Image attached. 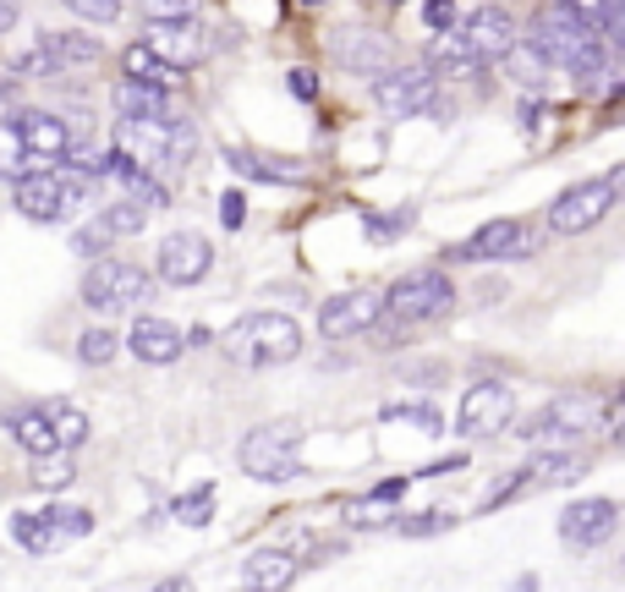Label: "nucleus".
Returning <instances> with one entry per match:
<instances>
[{
  "mask_svg": "<svg viewBox=\"0 0 625 592\" xmlns=\"http://www.w3.org/2000/svg\"><path fill=\"white\" fill-rule=\"evenodd\" d=\"M88 198H94V181L83 170H66V165L17 176V187H11L17 214L33 220V225H66L77 209H88Z\"/></svg>",
  "mask_w": 625,
  "mask_h": 592,
  "instance_id": "nucleus-1",
  "label": "nucleus"
},
{
  "mask_svg": "<svg viewBox=\"0 0 625 592\" xmlns=\"http://www.w3.org/2000/svg\"><path fill=\"white\" fill-rule=\"evenodd\" d=\"M303 351V324L292 313H247L225 335V357L236 368H280Z\"/></svg>",
  "mask_w": 625,
  "mask_h": 592,
  "instance_id": "nucleus-2",
  "label": "nucleus"
},
{
  "mask_svg": "<svg viewBox=\"0 0 625 592\" xmlns=\"http://www.w3.org/2000/svg\"><path fill=\"white\" fill-rule=\"evenodd\" d=\"M451 302H456V286H451L445 269H412V275H401L390 292L379 296V318L390 329H417V324L445 318Z\"/></svg>",
  "mask_w": 625,
  "mask_h": 592,
  "instance_id": "nucleus-3",
  "label": "nucleus"
},
{
  "mask_svg": "<svg viewBox=\"0 0 625 592\" xmlns=\"http://www.w3.org/2000/svg\"><path fill=\"white\" fill-rule=\"evenodd\" d=\"M297 450H303V429L297 423H258V429H247L236 461H242V472L253 483H292V477H303V455Z\"/></svg>",
  "mask_w": 625,
  "mask_h": 592,
  "instance_id": "nucleus-4",
  "label": "nucleus"
},
{
  "mask_svg": "<svg viewBox=\"0 0 625 592\" xmlns=\"http://www.w3.org/2000/svg\"><path fill=\"white\" fill-rule=\"evenodd\" d=\"M615 423V401H593V395H582V390H571V395H554L549 406H538L516 434L527 444L538 440H582L587 429H610Z\"/></svg>",
  "mask_w": 625,
  "mask_h": 592,
  "instance_id": "nucleus-5",
  "label": "nucleus"
},
{
  "mask_svg": "<svg viewBox=\"0 0 625 592\" xmlns=\"http://www.w3.org/2000/svg\"><path fill=\"white\" fill-rule=\"evenodd\" d=\"M621 187H625V165H615L610 176L582 181V187H565V192L549 203V231H554V236H582V231L604 225L610 209H615V198H621Z\"/></svg>",
  "mask_w": 625,
  "mask_h": 592,
  "instance_id": "nucleus-6",
  "label": "nucleus"
},
{
  "mask_svg": "<svg viewBox=\"0 0 625 592\" xmlns=\"http://www.w3.org/2000/svg\"><path fill=\"white\" fill-rule=\"evenodd\" d=\"M155 296V275L138 269V264H121V258H99L88 264L83 275V302L105 318V313H127V307H144Z\"/></svg>",
  "mask_w": 625,
  "mask_h": 592,
  "instance_id": "nucleus-7",
  "label": "nucleus"
},
{
  "mask_svg": "<svg viewBox=\"0 0 625 592\" xmlns=\"http://www.w3.org/2000/svg\"><path fill=\"white\" fill-rule=\"evenodd\" d=\"M532 253H538V242H532V225L527 220H488V225L472 231L467 242L445 247L451 264H521Z\"/></svg>",
  "mask_w": 625,
  "mask_h": 592,
  "instance_id": "nucleus-8",
  "label": "nucleus"
},
{
  "mask_svg": "<svg viewBox=\"0 0 625 592\" xmlns=\"http://www.w3.org/2000/svg\"><path fill=\"white\" fill-rule=\"evenodd\" d=\"M373 105L395 121H412V116L439 105V77L428 66H384L373 77Z\"/></svg>",
  "mask_w": 625,
  "mask_h": 592,
  "instance_id": "nucleus-9",
  "label": "nucleus"
},
{
  "mask_svg": "<svg viewBox=\"0 0 625 592\" xmlns=\"http://www.w3.org/2000/svg\"><path fill=\"white\" fill-rule=\"evenodd\" d=\"M6 133L28 154V165H66L72 154V127L55 110H6Z\"/></svg>",
  "mask_w": 625,
  "mask_h": 592,
  "instance_id": "nucleus-10",
  "label": "nucleus"
},
{
  "mask_svg": "<svg viewBox=\"0 0 625 592\" xmlns=\"http://www.w3.org/2000/svg\"><path fill=\"white\" fill-rule=\"evenodd\" d=\"M510 417H516V395H510V384L477 379V384H467V395H462L456 429H462L467 440H494V434L510 429Z\"/></svg>",
  "mask_w": 625,
  "mask_h": 592,
  "instance_id": "nucleus-11",
  "label": "nucleus"
},
{
  "mask_svg": "<svg viewBox=\"0 0 625 592\" xmlns=\"http://www.w3.org/2000/svg\"><path fill=\"white\" fill-rule=\"evenodd\" d=\"M456 39L472 50V61L483 66V61H505V50L521 39L516 33V17L505 11V6H477V11H467L462 22H456Z\"/></svg>",
  "mask_w": 625,
  "mask_h": 592,
  "instance_id": "nucleus-12",
  "label": "nucleus"
},
{
  "mask_svg": "<svg viewBox=\"0 0 625 592\" xmlns=\"http://www.w3.org/2000/svg\"><path fill=\"white\" fill-rule=\"evenodd\" d=\"M155 61H165L170 72H181V66H198L203 55H209V33H203V22H192V17H181V22H149V33L138 39Z\"/></svg>",
  "mask_w": 625,
  "mask_h": 592,
  "instance_id": "nucleus-13",
  "label": "nucleus"
},
{
  "mask_svg": "<svg viewBox=\"0 0 625 592\" xmlns=\"http://www.w3.org/2000/svg\"><path fill=\"white\" fill-rule=\"evenodd\" d=\"M209 264H214V247L203 231H170L159 242V281H170V286H198L209 275Z\"/></svg>",
  "mask_w": 625,
  "mask_h": 592,
  "instance_id": "nucleus-14",
  "label": "nucleus"
},
{
  "mask_svg": "<svg viewBox=\"0 0 625 592\" xmlns=\"http://www.w3.org/2000/svg\"><path fill=\"white\" fill-rule=\"evenodd\" d=\"M615 527H621V505L615 499H576V505L560 510V538L571 549H598V543L615 538Z\"/></svg>",
  "mask_w": 625,
  "mask_h": 592,
  "instance_id": "nucleus-15",
  "label": "nucleus"
},
{
  "mask_svg": "<svg viewBox=\"0 0 625 592\" xmlns=\"http://www.w3.org/2000/svg\"><path fill=\"white\" fill-rule=\"evenodd\" d=\"M379 324V296L373 292H346V296H329L318 307V335L329 340H346V335H362Z\"/></svg>",
  "mask_w": 625,
  "mask_h": 592,
  "instance_id": "nucleus-16",
  "label": "nucleus"
},
{
  "mask_svg": "<svg viewBox=\"0 0 625 592\" xmlns=\"http://www.w3.org/2000/svg\"><path fill=\"white\" fill-rule=\"evenodd\" d=\"M127 351H133L138 362H149V368H165V362H176V357L187 351V329H176L170 318L138 313V324H133V335H127Z\"/></svg>",
  "mask_w": 625,
  "mask_h": 592,
  "instance_id": "nucleus-17",
  "label": "nucleus"
},
{
  "mask_svg": "<svg viewBox=\"0 0 625 592\" xmlns=\"http://www.w3.org/2000/svg\"><path fill=\"white\" fill-rule=\"evenodd\" d=\"M582 472H587V455H576V450H538L527 466H516V477H521V494H527V488L576 483Z\"/></svg>",
  "mask_w": 625,
  "mask_h": 592,
  "instance_id": "nucleus-18",
  "label": "nucleus"
},
{
  "mask_svg": "<svg viewBox=\"0 0 625 592\" xmlns=\"http://www.w3.org/2000/svg\"><path fill=\"white\" fill-rule=\"evenodd\" d=\"M297 554L292 549H258L253 560H247V571H242V592H286L297 582Z\"/></svg>",
  "mask_w": 625,
  "mask_h": 592,
  "instance_id": "nucleus-19",
  "label": "nucleus"
},
{
  "mask_svg": "<svg viewBox=\"0 0 625 592\" xmlns=\"http://www.w3.org/2000/svg\"><path fill=\"white\" fill-rule=\"evenodd\" d=\"M225 165L247 181H280V187H303L308 181V165L297 159H269V154H253V148H225Z\"/></svg>",
  "mask_w": 625,
  "mask_h": 592,
  "instance_id": "nucleus-20",
  "label": "nucleus"
},
{
  "mask_svg": "<svg viewBox=\"0 0 625 592\" xmlns=\"http://www.w3.org/2000/svg\"><path fill=\"white\" fill-rule=\"evenodd\" d=\"M39 44H44V55H50L55 77H61V72H72V66H94V61L105 55V44H99L94 33H39Z\"/></svg>",
  "mask_w": 625,
  "mask_h": 592,
  "instance_id": "nucleus-21",
  "label": "nucleus"
},
{
  "mask_svg": "<svg viewBox=\"0 0 625 592\" xmlns=\"http://www.w3.org/2000/svg\"><path fill=\"white\" fill-rule=\"evenodd\" d=\"M116 110H121V121H159V116H170V88L121 77L116 83Z\"/></svg>",
  "mask_w": 625,
  "mask_h": 592,
  "instance_id": "nucleus-22",
  "label": "nucleus"
},
{
  "mask_svg": "<svg viewBox=\"0 0 625 592\" xmlns=\"http://www.w3.org/2000/svg\"><path fill=\"white\" fill-rule=\"evenodd\" d=\"M39 412H44L61 455H72L77 444H88V412L83 406H72V401H39Z\"/></svg>",
  "mask_w": 625,
  "mask_h": 592,
  "instance_id": "nucleus-23",
  "label": "nucleus"
},
{
  "mask_svg": "<svg viewBox=\"0 0 625 592\" xmlns=\"http://www.w3.org/2000/svg\"><path fill=\"white\" fill-rule=\"evenodd\" d=\"M6 429H11V440L22 444L28 455H61V450H55V434H50V423H44V412H39V406L6 412Z\"/></svg>",
  "mask_w": 625,
  "mask_h": 592,
  "instance_id": "nucleus-24",
  "label": "nucleus"
},
{
  "mask_svg": "<svg viewBox=\"0 0 625 592\" xmlns=\"http://www.w3.org/2000/svg\"><path fill=\"white\" fill-rule=\"evenodd\" d=\"M335 55H340V66H351V72H368V77H379V72L390 66V44H379V39H362V33H340Z\"/></svg>",
  "mask_w": 625,
  "mask_h": 592,
  "instance_id": "nucleus-25",
  "label": "nucleus"
},
{
  "mask_svg": "<svg viewBox=\"0 0 625 592\" xmlns=\"http://www.w3.org/2000/svg\"><path fill=\"white\" fill-rule=\"evenodd\" d=\"M428 72L434 77H467L477 72V61H472V50L456 39V28L451 33H434V44H428Z\"/></svg>",
  "mask_w": 625,
  "mask_h": 592,
  "instance_id": "nucleus-26",
  "label": "nucleus"
},
{
  "mask_svg": "<svg viewBox=\"0 0 625 592\" xmlns=\"http://www.w3.org/2000/svg\"><path fill=\"white\" fill-rule=\"evenodd\" d=\"M39 521H44V532L55 543H77V538L94 532V510H83V505H44Z\"/></svg>",
  "mask_w": 625,
  "mask_h": 592,
  "instance_id": "nucleus-27",
  "label": "nucleus"
},
{
  "mask_svg": "<svg viewBox=\"0 0 625 592\" xmlns=\"http://www.w3.org/2000/svg\"><path fill=\"white\" fill-rule=\"evenodd\" d=\"M110 242H121V236H138L144 225H149V209L144 203H133V198H121V203H110V209H99V220H94Z\"/></svg>",
  "mask_w": 625,
  "mask_h": 592,
  "instance_id": "nucleus-28",
  "label": "nucleus"
},
{
  "mask_svg": "<svg viewBox=\"0 0 625 592\" xmlns=\"http://www.w3.org/2000/svg\"><path fill=\"white\" fill-rule=\"evenodd\" d=\"M565 72H571L582 88H593L598 77H610V44H604V39H593V44L571 50V55H565Z\"/></svg>",
  "mask_w": 625,
  "mask_h": 592,
  "instance_id": "nucleus-29",
  "label": "nucleus"
},
{
  "mask_svg": "<svg viewBox=\"0 0 625 592\" xmlns=\"http://www.w3.org/2000/svg\"><path fill=\"white\" fill-rule=\"evenodd\" d=\"M116 351H121V335H116V329H105V324H88V329L77 335V362H88V368L116 362Z\"/></svg>",
  "mask_w": 625,
  "mask_h": 592,
  "instance_id": "nucleus-30",
  "label": "nucleus"
},
{
  "mask_svg": "<svg viewBox=\"0 0 625 592\" xmlns=\"http://www.w3.org/2000/svg\"><path fill=\"white\" fill-rule=\"evenodd\" d=\"M384 423H406L417 434H445V417L428 401H395V406H384Z\"/></svg>",
  "mask_w": 625,
  "mask_h": 592,
  "instance_id": "nucleus-31",
  "label": "nucleus"
},
{
  "mask_svg": "<svg viewBox=\"0 0 625 592\" xmlns=\"http://www.w3.org/2000/svg\"><path fill=\"white\" fill-rule=\"evenodd\" d=\"M11 543H22L28 554H55V549H61V543L44 532L39 510H11Z\"/></svg>",
  "mask_w": 625,
  "mask_h": 592,
  "instance_id": "nucleus-32",
  "label": "nucleus"
},
{
  "mask_svg": "<svg viewBox=\"0 0 625 592\" xmlns=\"http://www.w3.org/2000/svg\"><path fill=\"white\" fill-rule=\"evenodd\" d=\"M72 477H77L72 455H33V472H28V483H33V488L61 494V488H72Z\"/></svg>",
  "mask_w": 625,
  "mask_h": 592,
  "instance_id": "nucleus-33",
  "label": "nucleus"
},
{
  "mask_svg": "<svg viewBox=\"0 0 625 592\" xmlns=\"http://www.w3.org/2000/svg\"><path fill=\"white\" fill-rule=\"evenodd\" d=\"M170 516H176L181 527H209V521H214V483H198L192 494H181V499L170 505Z\"/></svg>",
  "mask_w": 625,
  "mask_h": 592,
  "instance_id": "nucleus-34",
  "label": "nucleus"
},
{
  "mask_svg": "<svg viewBox=\"0 0 625 592\" xmlns=\"http://www.w3.org/2000/svg\"><path fill=\"white\" fill-rule=\"evenodd\" d=\"M121 66H127V77H133V83H155V88H170V83H176V72H170L165 61H155L144 44H127Z\"/></svg>",
  "mask_w": 625,
  "mask_h": 592,
  "instance_id": "nucleus-35",
  "label": "nucleus"
},
{
  "mask_svg": "<svg viewBox=\"0 0 625 592\" xmlns=\"http://www.w3.org/2000/svg\"><path fill=\"white\" fill-rule=\"evenodd\" d=\"M390 527H395L401 538H439V532L456 527V510H417V516H395Z\"/></svg>",
  "mask_w": 625,
  "mask_h": 592,
  "instance_id": "nucleus-36",
  "label": "nucleus"
},
{
  "mask_svg": "<svg viewBox=\"0 0 625 592\" xmlns=\"http://www.w3.org/2000/svg\"><path fill=\"white\" fill-rule=\"evenodd\" d=\"M505 66H510V72H516V83H527V88L549 77V61H543V55H538L527 39H516V44L505 50Z\"/></svg>",
  "mask_w": 625,
  "mask_h": 592,
  "instance_id": "nucleus-37",
  "label": "nucleus"
},
{
  "mask_svg": "<svg viewBox=\"0 0 625 592\" xmlns=\"http://www.w3.org/2000/svg\"><path fill=\"white\" fill-rule=\"evenodd\" d=\"M412 220H417L412 209H390V214H368L362 225H368V236H373V242H390V236L412 231Z\"/></svg>",
  "mask_w": 625,
  "mask_h": 592,
  "instance_id": "nucleus-38",
  "label": "nucleus"
},
{
  "mask_svg": "<svg viewBox=\"0 0 625 592\" xmlns=\"http://www.w3.org/2000/svg\"><path fill=\"white\" fill-rule=\"evenodd\" d=\"M66 11H77L83 22H116L121 17V0H61Z\"/></svg>",
  "mask_w": 625,
  "mask_h": 592,
  "instance_id": "nucleus-39",
  "label": "nucleus"
},
{
  "mask_svg": "<svg viewBox=\"0 0 625 592\" xmlns=\"http://www.w3.org/2000/svg\"><path fill=\"white\" fill-rule=\"evenodd\" d=\"M423 22H428L434 33H451V28L462 22V11H456V0H423Z\"/></svg>",
  "mask_w": 625,
  "mask_h": 592,
  "instance_id": "nucleus-40",
  "label": "nucleus"
},
{
  "mask_svg": "<svg viewBox=\"0 0 625 592\" xmlns=\"http://www.w3.org/2000/svg\"><path fill=\"white\" fill-rule=\"evenodd\" d=\"M0 176H28V154L6 133V121H0Z\"/></svg>",
  "mask_w": 625,
  "mask_h": 592,
  "instance_id": "nucleus-41",
  "label": "nucleus"
},
{
  "mask_svg": "<svg viewBox=\"0 0 625 592\" xmlns=\"http://www.w3.org/2000/svg\"><path fill=\"white\" fill-rule=\"evenodd\" d=\"M144 17L149 22H181V17H192V0H144Z\"/></svg>",
  "mask_w": 625,
  "mask_h": 592,
  "instance_id": "nucleus-42",
  "label": "nucleus"
},
{
  "mask_svg": "<svg viewBox=\"0 0 625 592\" xmlns=\"http://www.w3.org/2000/svg\"><path fill=\"white\" fill-rule=\"evenodd\" d=\"M72 253H83V258H99V253H110V236H105L99 225H83V231L72 236Z\"/></svg>",
  "mask_w": 625,
  "mask_h": 592,
  "instance_id": "nucleus-43",
  "label": "nucleus"
},
{
  "mask_svg": "<svg viewBox=\"0 0 625 592\" xmlns=\"http://www.w3.org/2000/svg\"><path fill=\"white\" fill-rule=\"evenodd\" d=\"M220 225H225V231H242V225H247V198H242V192H225V198H220Z\"/></svg>",
  "mask_w": 625,
  "mask_h": 592,
  "instance_id": "nucleus-44",
  "label": "nucleus"
},
{
  "mask_svg": "<svg viewBox=\"0 0 625 592\" xmlns=\"http://www.w3.org/2000/svg\"><path fill=\"white\" fill-rule=\"evenodd\" d=\"M286 88H292V94H297V99H318V77H312L308 66H297V72H292V83H286Z\"/></svg>",
  "mask_w": 625,
  "mask_h": 592,
  "instance_id": "nucleus-45",
  "label": "nucleus"
},
{
  "mask_svg": "<svg viewBox=\"0 0 625 592\" xmlns=\"http://www.w3.org/2000/svg\"><path fill=\"white\" fill-rule=\"evenodd\" d=\"M406 483H412V477H384V483H379V488L368 494V505H384V499H401V494H406Z\"/></svg>",
  "mask_w": 625,
  "mask_h": 592,
  "instance_id": "nucleus-46",
  "label": "nucleus"
},
{
  "mask_svg": "<svg viewBox=\"0 0 625 592\" xmlns=\"http://www.w3.org/2000/svg\"><path fill=\"white\" fill-rule=\"evenodd\" d=\"M467 466V455H451V461H434V466H423L417 477H445V472H462Z\"/></svg>",
  "mask_w": 625,
  "mask_h": 592,
  "instance_id": "nucleus-47",
  "label": "nucleus"
},
{
  "mask_svg": "<svg viewBox=\"0 0 625 592\" xmlns=\"http://www.w3.org/2000/svg\"><path fill=\"white\" fill-rule=\"evenodd\" d=\"M538 121H543V105L521 99V133H538Z\"/></svg>",
  "mask_w": 625,
  "mask_h": 592,
  "instance_id": "nucleus-48",
  "label": "nucleus"
},
{
  "mask_svg": "<svg viewBox=\"0 0 625 592\" xmlns=\"http://www.w3.org/2000/svg\"><path fill=\"white\" fill-rule=\"evenodd\" d=\"M17 11H22V6H17V0H0V33H6V28H11V22H17Z\"/></svg>",
  "mask_w": 625,
  "mask_h": 592,
  "instance_id": "nucleus-49",
  "label": "nucleus"
},
{
  "mask_svg": "<svg viewBox=\"0 0 625 592\" xmlns=\"http://www.w3.org/2000/svg\"><path fill=\"white\" fill-rule=\"evenodd\" d=\"M155 592H192V582H187V577H165Z\"/></svg>",
  "mask_w": 625,
  "mask_h": 592,
  "instance_id": "nucleus-50",
  "label": "nucleus"
},
{
  "mask_svg": "<svg viewBox=\"0 0 625 592\" xmlns=\"http://www.w3.org/2000/svg\"><path fill=\"white\" fill-rule=\"evenodd\" d=\"M554 6H571V11H587V17H593V6H598V0H554Z\"/></svg>",
  "mask_w": 625,
  "mask_h": 592,
  "instance_id": "nucleus-51",
  "label": "nucleus"
},
{
  "mask_svg": "<svg viewBox=\"0 0 625 592\" xmlns=\"http://www.w3.org/2000/svg\"><path fill=\"white\" fill-rule=\"evenodd\" d=\"M11 94H17V77L6 72V77H0V99H11Z\"/></svg>",
  "mask_w": 625,
  "mask_h": 592,
  "instance_id": "nucleus-52",
  "label": "nucleus"
},
{
  "mask_svg": "<svg viewBox=\"0 0 625 592\" xmlns=\"http://www.w3.org/2000/svg\"><path fill=\"white\" fill-rule=\"evenodd\" d=\"M303 6H324V0H303Z\"/></svg>",
  "mask_w": 625,
  "mask_h": 592,
  "instance_id": "nucleus-53",
  "label": "nucleus"
},
{
  "mask_svg": "<svg viewBox=\"0 0 625 592\" xmlns=\"http://www.w3.org/2000/svg\"><path fill=\"white\" fill-rule=\"evenodd\" d=\"M395 6H401V0H395Z\"/></svg>",
  "mask_w": 625,
  "mask_h": 592,
  "instance_id": "nucleus-54",
  "label": "nucleus"
}]
</instances>
